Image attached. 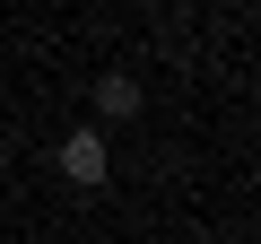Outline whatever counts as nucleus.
<instances>
[{
    "label": "nucleus",
    "instance_id": "obj_2",
    "mask_svg": "<svg viewBox=\"0 0 261 244\" xmlns=\"http://www.w3.org/2000/svg\"><path fill=\"white\" fill-rule=\"evenodd\" d=\"M105 122H140V79H130V70H105L96 79V96H87Z\"/></svg>",
    "mask_w": 261,
    "mask_h": 244
},
{
    "label": "nucleus",
    "instance_id": "obj_1",
    "mask_svg": "<svg viewBox=\"0 0 261 244\" xmlns=\"http://www.w3.org/2000/svg\"><path fill=\"white\" fill-rule=\"evenodd\" d=\"M79 192H96L105 175H113V149H105V131H96V122H70V131H61V157H53Z\"/></svg>",
    "mask_w": 261,
    "mask_h": 244
}]
</instances>
